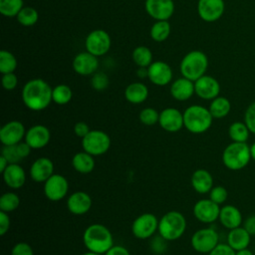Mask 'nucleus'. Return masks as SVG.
Returning a JSON list of instances; mask_svg holds the SVG:
<instances>
[{
  "label": "nucleus",
  "mask_w": 255,
  "mask_h": 255,
  "mask_svg": "<svg viewBox=\"0 0 255 255\" xmlns=\"http://www.w3.org/2000/svg\"><path fill=\"white\" fill-rule=\"evenodd\" d=\"M227 197H228V191L222 185L213 186L209 191V198L213 202L217 203L218 205L224 203L227 200Z\"/></svg>",
  "instance_id": "a19ab883"
},
{
  "label": "nucleus",
  "mask_w": 255,
  "mask_h": 255,
  "mask_svg": "<svg viewBox=\"0 0 255 255\" xmlns=\"http://www.w3.org/2000/svg\"><path fill=\"white\" fill-rule=\"evenodd\" d=\"M170 34V25L167 20L155 22L150 29V36L155 42L165 41Z\"/></svg>",
  "instance_id": "2f4dec72"
},
{
  "label": "nucleus",
  "mask_w": 255,
  "mask_h": 255,
  "mask_svg": "<svg viewBox=\"0 0 255 255\" xmlns=\"http://www.w3.org/2000/svg\"><path fill=\"white\" fill-rule=\"evenodd\" d=\"M82 255H102V254H98V253H94V252H91V251H88Z\"/></svg>",
  "instance_id": "4d7b16f0"
},
{
  "label": "nucleus",
  "mask_w": 255,
  "mask_h": 255,
  "mask_svg": "<svg viewBox=\"0 0 255 255\" xmlns=\"http://www.w3.org/2000/svg\"><path fill=\"white\" fill-rule=\"evenodd\" d=\"M244 123L247 125L251 133L255 134V102L250 104L245 111Z\"/></svg>",
  "instance_id": "37998d69"
},
{
  "label": "nucleus",
  "mask_w": 255,
  "mask_h": 255,
  "mask_svg": "<svg viewBox=\"0 0 255 255\" xmlns=\"http://www.w3.org/2000/svg\"><path fill=\"white\" fill-rule=\"evenodd\" d=\"M194 93V82L184 77L175 80L170 87V95L180 102L190 99Z\"/></svg>",
  "instance_id": "393cba45"
},
{
  "label": "nucleus",
  "mask_w": 255,
  "mask_h": 255,
  "mask_svg": "<svg viewBox=\"0 0 255 255\" xmlns=\"http://www.w3.org/2000/svg\"><path fill=\"white\" fill-rule=\"evenodd\" d=\"M26 131L27 130L21 122H8L0 129V141L3 145L17 144L25 138Z\"/></svg>",
  "instance_id": "ddd939ff"
},
{
  "label": "nucleus",
  "mask_w": 255,
  "mask_h": 255,
  "mask_svg": "<svg viewBox=\"0 0 255 255\" xmlns=\"http://www.w3.org/2000/svg\"><path fill=\"white\" fill-rule=\"evenodd\" d=\"M186 229V219L179 211L171 210L162 215L158 221V233L166 241L180 238Z\"/></svg>",
  "instance_id": "20e7f679"
},
{
  "label": "nucleus",
  "mask_w": 255,
  "mask_h": 255,
  "mask_svg": "<svg viewBox=\"0 0 255 255\" xmlns=\"http://www.w3.org/2000/svg\"><path fill=\"white\" fill-rule=\"evenodd\" d=\"M192 248L202 254H208L219 243V236L215 229L211 227L198 229L191 236Z\"/></svg>",
  "instance_id": "6e6552de"
},
{
  "label": "nucleus",
  "mask_w": 255,
  "mask_h": 255,
  "mask_svg": "<svg viewBox=\"0 0 255 255\" xmlns=\"http://www.w3.org/2000/svg\"><path fill=\"white\" fill-rule=\"evenodd\" d=\"M148 97L147 87L139 82L129 84L125 90V98L131 104H141Z\"/></svg>",
  "instance_id": "cd10ccee"
},
{
  "label": "nucleus",
  "mask_w": 255,
  "mask_h": 255,
  "mask_svg": "<svg viewBox=\"0 0 255 255\" xmlns=\"http://www.w3.org/2000/svg\"><path fill=\"white\" fill-rule=\"evenodd\" d=\"M220 207L210 198L198 200L193 206L194 217L202 223H213L219 217Z\"/></svg>",
  "instance_id": "f8f14e48"
},
{
  "label": "nucleus",
  "mask_w": 255,
  "mask_h": 255,
  "mask_svg": "<svg viewBox=\"0 0 255 255\" xmlns=\"http://www.w3.org/2000/svg\"><path fill=\"white\" fill-rule=\"evenodd\" d=\"M8 165H9L8 160L3 155H0V172L2 173L7 168Z\"/></svg>",
  "instance_id": "603ef678"
},
{
  "label": "nucleus",
  "mask_w": 255,
  "mask_h": 255,
  "mask_svg": "<svg viewBox=\"0 0 255 255\" xmlns=\"http://www.w3.org/2000/svg\"><path fill=\"white\" fill-rule=\"evenodd\" d=\"M2 175L5 184L12 189L21 188L26 181L25 170L18 163H9Z\"/></svg>",
  "instance_id": "5701e85b"
},
{
  "label": "nucleus",
  "mask_w": 255,
  "mask_h": 255,
  "mask_svg": "<svg viewBox=\"0 0 255 255\" xmlns=\"http://www.w3.org/2000/svg\"><path fill=\"white\" fill-rule=\"evenodd\" d=\"M72 165L76 171L82 174H87L93 171L95 168L94 155L83 150L77 152L72 158Z\"/></svg>",
  "instance_id": "c85d7f7f"
},
{
  "label": "nucleus",
  "mask_w": 255,
  "mask_h": 255,
  "mask_svg": "<svg viewBox=\"0 0 255 255\" xmlns=\"http://www.w3.org/2000/svg\"><path fill=\"white\" fill-rule=\"evenodd\" d=\"M194 91L203 100H213L219 95L220 85L213 77L204 75L194 82Z\"/></svg>",
  "instance_id": "dca6fc26"
},
{
  "label": "nucleus",
  "mask_w": 255,
  "mask_h": 255,
  "mask_svg": "<svg viewBox=\"0 0 255 255\" xmlns=\"http://www.w3.org/2000/svg\"><path fill=\"white\" fill-rule=\"evenodd\" d=\"M218 220L221 225L228 230L241 226L243 222L241 211L234 205H224L220 208Z\"/></svg>",
  "instance_id": "b1692460"
},
{
  "label": "nucleus",
  "mask_w": 255,
  "mask_h": 255,
  "mask_svg": "<svg viewBox=\"0 0 255 255\" xmlns=\"http://www.w3.org/2000/svg\"><path fill=\"white\" fill-rule=\"evenodd\" d=\"M208 110L213 119H223L229 114L231 104L229 100L224 97H216L211 101Z\"/></svg>",
  "instance_id": "c756f323"
},
{
  "label": "nucleus",
  "mask_w": 255,
  "mask_h": 255,
  "mask_svg": "<svg viewBox=\"0 0 255 255\" xmlns=\"http://www.w3.org/2000/svg\"><path fill=\"white\" fill-rule=\"evenodd\" d=\"M17 68V60L9 51L2 50L0 52V72L2 75L14 73Z\"/></svg>",
  "instance_id": "c9c22d12"
},
{
  "label": "nucleus",
  "mask_w": 255,
  "mask_h": 255,
  "mask_svg": "<svg viewBox=\"0 0 255 255\" xmlns=\"http://www.w3.org/2000/svg\"><path fill=\"white\" fill-rule=\"evenodd\" d=\"M23 7V0H0V12L6 17L17 16Z\"/></svg>",
  "instance_id": "e433bc0d"
},
{
  "label": "nucleus",
  "mask_w": 255,
  "mask_h": 255,
  "mask_svg": "<svg viewBox=\"0 0 255 255\" xmlns=\"http://www.w3.org/2000/svg\"><path fill=\"white\" fill-rule=\"evenodd\" d=\"M147 78L156 86H165L172 79L171 68L162 61L152 62L147 67Z\"/></svg>",
  "instance_id": "6ab92c4d"
},
{
  "label": "nucleus",
  "mask_w": 255,
  "mask_h": 255,
  "mask_svg": "<svg viewBox=\"0 0 255 255\" xmlns=\"http://www.w3.org/2000/svg\"><path fill=\"white\" fill-rule=\"evenodd\" d=\"M132 60L138 67L147 68L152 63V53L145 46H138L132 52Z\"/></svg>",
  "instance_id": "473e14b6"
},
{
  "label": "nucleus",
  "mask_w": 255,
  "mask_h": 255,
  "mask_svg": "<svg viewBox=\"0 0 255 255\" xmlns=\"http://www.w3.org/2000/svg\"><path fill=\"white\" fill-rule=\"evenodd\" d=\"M90 128L89 126L85 123V122H78L76 123V125L74 126V132L78 137H85L89 131H90Z\"/></svg>",
  "instance_id": "de8ad7c7"
},
{
  "label": "nucleus",
  "mask_w": 255,
  "mask_h": 255,
  "mask_svg": "<svg viewBox=\"0 0 255 255\" xmlns=\"http://www.w3.org/2000/svg\"><path fill=\"white\" fill-rule=\"evenodd\" d=\"M92 207V198L85 191H76L67 199L68 210L75 215L86 214Z\"/></svg>",
  "instance_id": "412c9836"
},
{
  "label": "nucleus",
  "mask_w": 255,
  "mask_h": 255,
  "mask_svg": "<svg viewBox=\"0 0 255 255\" xmlns=\"http://www.w3.org/2000/svg\"><path fill=\"white\" fill-rule=\"evenodd\" d=\"M249 134L250 130L244 122H234L228 128V135L232 141L246 142Z\"/></svg>",
  "instance_id": "7c9ffc66"
},
{
  "label": "nucleus",
  "mask_w": 255,
  "mask_h": 255,
  "mask_svg": "<svg viewBox=\"0 0 255 255\" xmlns=\"http://www.w3.org/2000/svg\"><path fill=\"white\" fill-rule=\"evenodd\" d=\"M207 67L206 55L201 51H191L183 57L180 63V73L184 78L195 82L204 76Z\"/></svg>",
  "instance_id": "423d86ee"
},
{
  "label": "nucleus",
  "mask_w": 255,
  "mask_h": 255,
  "mask_svg": "<svg viewBox=\"0 0 255 255\" xmlns=\"http://www.w3.org/2000/svg\"><path fill=\"white\" fill-rule=\"evenodd\" d=\"M16 17L18 22L22 26L30 27L37 23L39 19V14L37 10L33 7H23Z\"/></svg>",
  "instance_id": "f704fd0d"
},
{
  "label": "nucleus",
  "mask_w": 255,
  "mask_h": 255,
  "mask_svg": "<svg viewBox=\"0 0 255 255\" xmlns=\"http://www.w3.org/2000/svg\"><path fill=\"white\" fill-rule=\"evenodd\" d=\"M91 84L95 90L103 91L107 89V87L109 86V78L105 73H102V72L95 73L92 78Z\"/></svg>",
  "instance_id": "79ce46f5"
},
{
  "label": "nucleus",
  "mask_w": 255,
  "mask_h": 255,
  "mask_svg": "<svg viewBox=\"0 0 255 255\" xmlns=\"http://www.w3.org/2000/svg\"><path fill=\"white\" fill-rule=\"evenodd\" d=\"M190 182L193 189L201 194L209 193L213 187V177L211 173L204 168H199L193 171Z\"/></svg>",
  "instance_id": "a878e982"
},
{
  "label": "nucleus",
  "mask_w": 255,
  "mask_h": 255,
  "mask_svg": "<svg viewBox=\"0 0 255 255\" xmlns=\"http://www.w3.org/2000/svg\"><path fill=\"white\" fill-rule=\"evenodd\" d=\"M73 97V92L71 88L67 85L61 84L56 86L52 91V100L57 105L68 104Z\"/></svg>",
  "instance_id": "72a5a7b5"
},
{
  "label": "nucleus",
  "mask_w": 255,
  "mask_h": 255,
  "mask_svg": "<svg viewBox=\"0 0 255 255\" xmlns=\"http://www.w3.org/2000/svg\"><path fill=\"white\" fill-rule=\"evenodd\" d=\"M20 204L19 196L14 192H5L0 197V210L4 212H12L18 208Z\"/></svg>",
  "instance_id": "4c0bfd02"
},
{
  "label": "nucleus",
  "mask_w": 255,
  "mask_h": 255,
  "mask_svg": "<svg viewBox=\"0 0 255 255\" xmlns=\"http://www.w3.org/2000/svg\"><path fill=\"white\" fill-rule=\"evenodd\" d=\"M235 255H253V253H252V251L249 250L248 248H244V249H241V250L236 251Z\"/></svg>",
  "instance_id": "5fc2aeb1"
},
{
  "label": "nucleus",
  "mask_w": 255,
  "mask_h": 255,
  "mask_svg": "<svg viewBox=\"0 0 255 255\" xmlns=\"http://www.w3.org/2000/svg\"><path fill=\"white\" fill-rule=\"evenodd\" d=\"M54 174V163L48 157L37 158L30 167V176L35 182H45Z\"/></svg>",
  "instance_id": "4be33fe9"
},
{
  "label": "nucleus",
  "mask_w": 255,
  "mask_h": 255,
  "mask_svg": "<svg viewBox=\"0 0 255 255\" xmlns=\"http://www.w3.org/2000/svg\"><path fill=\"white\" fill-rule=\"evenodd\" d=\"M51 133L46 126L35 125L26 131L24 139L32 149H40L49 143Z\"/></svg>",
  "instance_id": "a211bd4d"
},
{
  "label": "nucleus",
  "mask_w": 255,
  "mask_h": 255,
  "mask_svg": "<svg viewBox=\"0 0 255 255\" xmlns=\"http://www.w3.org/2000/svg\"><path fill=\"white\" fill-rule=\"evenodd\" d=\"M145 10L153 19L168 20L174 12L172 0H145Z\"/></svg>",
  "instance_id": "2eb2a0df"
},
{
  "label": "nucleus",
  "mask_w": 255,
  "mask_h": 255,
  "mask_svg": "<svg viewBox=\"0 0 255 255\" xmlns=\"http://www.w3.org/2000/svg\"><path fill=\"white\" fill-rule=\"evenodd\" d=\"M251 242L250 233L243 227L239 226L229 230L227 234V244L235 251L248 248Z\"/></svg>",
  "instance_id": "bb28decb"
},
{
  "label": "nucleus",
  "mask_w": 255,
  "mask_h": 255,
  "mask_svg": "<svg viewBox=\"0 0 255 255\" xmlns=\"http://www.w3.org/2000/svg\"><path fill=\"white\" fill-rule=\"evenodd\" d=\"M82 146L85 151L94 156L102 155L109 150L111 146V137L103 130L93 129L82 138Z\"/></svg>",
  "instance_id": "0eeeda50"
},
{
  "label": "nucleus",
  "mask_w": 255,
  "mask_h": 255,
  "mask_svg": "<svg viewBox=\"0 0 255 255\" xmlns=\"http://www.w3.org/2000/svg\"><path fill=\"white\" fill-rule=\"evenodd\" d=\"M83 242L89 251L104 255L114 245V238L107 226L95 223L84 231Z\"/></svg>",
  "instance_id": "f03ea898"
},
{
  "label": "nucleus",
  "mask_w": 255,
  "mask_h": 255,
  "mask_svg": "<svg viewBox=\"0 0 255 255\" xmlns=\"http://www.w3.org/2000/svg\"><path fill=\"white\" fill-rule=\"evenodd\" d=\"M236 251L233 250L227 243H218V245L211 250L208 255H235Z\"/></svg>",
  "instance_id": "49530a36"
},
{
  "label": "nucleus",
  "mask_w": 255,
  "mask_h": 255,
  "mask_svg": "<svg viewBox=\"0 0 255 255\" xmlns=\"http://www.w3.org/2000/svg\"><path fill=\"white\" fill-rule=\"evenodd\" d=\"M69 190L67 178L61 174H53L44 182V194L51 201L63 199Z\"/></svg>",
  "instance_id": "9b49d317"
},
{
  "label": "nucleus",
  "mask_w": 255,
  "mask_h": 255,
  "mask_svg": "<svg viewBox=\"0 0 255 255\" xmlns=\"http://www.w3.org/2000/svg\"><path fill=\"white\" fill-rule=\"evenodd\" d=\"M139 121L145 126H153L158 123L159 114L152 108H145L139 113Z\"/></svg>",
  "instance_id": "58836bf2"
},
{
  "label": "nucleus",
  "mask_w": 255,
  "mask_h": 255,
  "mask_svg": "<svg viewBox=\"0 0 255 255\" xmlns=\"http://www.w3.org/2000/svg\"><path fill=\"white\" fill-rule=\"evenodd\" d=\"M10 228V218L7 212L0 211V235L3 236Z\"/></svg>",
  "instance_id": "09e8293b"
},
{
  "label": "nucleus",
  "mask_w": 255,
  "mask_h": 255,
  "mask_svg": "<svg viewBox=\"0 0 255 255\" xmlns=\"http://www.w3.org/2000/svg\"><path fill=\"white\" fill-rule=\"evenodd\" d=\"M197 11L200 18L206 22L218 20L224 12L223 0H199Z\"/></svg>",
  "instance_id": "f3484780"
},
{
  "label": "nucleus",
  "mask_w": 255,
  "mask_h": 255,
  "mask_svg": "<svg viewBox=\"0 0 255 255\" xmlns=\"http://www.w3.org/2000/svg\"><path fill=\"white\" fill-rule=\"evenodd\" d=\"M158 219L152 213H143L137 216L131 224V232L137 239H147L158 229Z\"/></svg>",
  "instance_id": "1a4fd4ad"
},
{
  "label": "nucleus",
  "mask_w": 255,
  "mask_h": 255,
  "mask_svg": "<svg viewBox=\"0 0 255 255\" xmlns=\"http://www.w3.org/2000/svg\"><path fill=\"white\" fill-rule=\"evenodd\" d=\"M111 37L110 35L101 29L92 31L86 38L85 46L87 52L93 54L94 56H103L111 48Z\"/></svg>",
  "instance_id": "9d476101"
},
{
  "label": "nucleus",
  "mask_w": 255,
  "mask_h": 255,
  "mask_svg": "<svg viewBox=\"0 0 255 255\" xmlns=\"http://www.w3.org/2000/svg\"><path fill=\"white\" fill-rule=\"evenodd\" d=\"M250 145L247 142L232 141L222 152V162L230 170H240L251 160Z\"/></svg>",
  "instance_id": "39448f33"
},
{
  "label": "nucleus",
  "mask_w": 255,
  "mask_h": 255,
  "mask_svg": "<svg viewBox=\"0 0 255 255\" xmlns=\"http://www.w3.org/2000/svg\"><path fill=\"white\" fill-rule=\"evenodd\" d=\"M99 67V61L96 56L89 52L78 54L73 61V69L75 72L82 76L95 74Z\"/></svg>",
  "instance_id": "aec40b11"
},
{
  "label": "nucleus",
  "mask_w": 255,
  "mask_h": 255,
  "mask_svg": "<svg viewBox=\"0 0 255 255\" xmlns=\"http://www.w3.org/2000/svg\"><path fill=\"white\" fill-rule=\"evenodd\" d=\"M11 255H34V251L28 243L18 242L13 246Z\"/></svg>",
  "instance_id": "c03bdc74"
},
{
  "label": "nucleus",
  "mask_w": 255,
  "mask_h": 255,
  "mask_svg": "<svg viewBox=\"0 0 255 255\" xmlns=\"http://www.w3.org/2000/svg\"><path fill=\"white\" fill-rule=\"evenodd\" d=\"M51 87L42 79L28 81L22 90V101L31 111L39 112L45 110L52 100Z\"/></svg>",
  "instance_id": "f257e3e1"
},
{
  "label": "nucleus",
  "mask_w": 255,
  "mask_h": 255,
  "mask_svg": "<svg viewBox=\"0 0 255 255\" xmlns=\"http://www.w3.org/2000/svg\"><path fill=\"white\" fill-rule=\"evenodd\" d=\"M17 84H18V79L14 73L4 74L2 76V86L5 90H7V91L14 90L16 88Z\"/></svg>",
  "instance_id": "a18cd8bd"
},
{
  "label": "nucleus",
  "mask_w": 255,
  "mask_h": 255,
  "mask_svg": "<svg viewBox=\"0 0 255 255\" xmlns=\"http://www.w3.org/2000/svg\"><path fill=\"white\" fill-rule=\"evenodd\" d=\"M1 155H3L8 160L9 163H18L20 160L23 159L21 157L17 144L3 145V148L1 150Z\"/></svg>",
  "instance_id": "ea45409f"
},
{
  "label": "nucleus",
  "mask_w": 255,
  "mask_h": 255,
  "mask_svg": "<svg viewBox=\"0 0 255 255\" xmlns=\"http://www.w3.org/2000/svg\"><path fill=\"white\" fill-rule=\"evenodd\" d=\"M158 124L168 132H176L184 127L183 114L175 108H166L159 113Z\"/></svg>",
  "instance_id": "4468645a"
},
{
  "label": "nucleus",
  "mask_w": 255,
  "mask_h": 255,
  "mask_svg": "<svg viewBox=\"0 0 255 255\" xmlns=\"http://www.w3.org/2000/svg\"><path fill=\"white\" fill-rule=\"evenodd\" d=\"M104 255H130L129 251L121 245H113Z\"/></svg>",
  "instance_id": "8fccbe9b"
},
{
  "label": "nucleus",
  "mask_w": 255,
  "mask_h": 255,
  "mask_svg": "<svg viewBox=\"0 0 255 255\" xmlns=\"http://www.w3.org/2000/svg\"><path fill=\"white\" fill-rule=\"evenodd\" d=\"M213 117L209 110L199 105L188 107L183 113L184 128L191 133H203L207 131L212 125Z\"/></svg>",
  "instance_id": "7ed1b4c3"
},
{
  "label": "nucleus",
  "mask_w": 255,
  "mask_h": 255,
  "mask_svg": "<svg viewBox=\"0 0 255 255\" xmlns=\"http://www.w3.org/2000/svg\"><path fill=\"white\" fill-rule=\"evenodd\" d=\"M136 74H137V76H138L139 78H141V79L147 77V75H148V73H147V68L138 67V70H137Z\"/></svg>",
  "instance_id": "864d4df0"
},
{
  "label": "nucleus",
  "mask_w": 255,
  "mask_h": 255,
  "mask_svg": "<svg viewBox=\"0 0 255 255\" xmlns=\"http://www.w3.org/2000/svg\"><path fill=\"white\" fill-rule=\"evenodd\" d=\"M250 153H251V158L255 160V141L250 145Z\"/></svg>",
  "instance_id": "6e6d98bb"
},
{
  "label": "nucleus",
  "mask_w": 255,
  "mask_h": 255,
  "mask_svg": "<svg viewBox=\"0 0 255 255\" xmlns=\"http://www.w3.org/2000/svg\"><path fill=\"white\" fill-rule=\"evenodd\" d=\"M243 227L250 233V235H255V214L247 217L243 223Z\"/></svg>",
  "instance_id": "3c124183"
}]
</instances>
